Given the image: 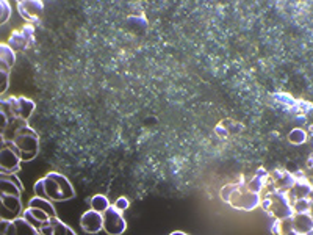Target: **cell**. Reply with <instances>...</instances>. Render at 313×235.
Listing matches in <instances>:
<instances>
[{
	"label": "cell",
	"instance_id": "cell-8",
	"mask_svg": "<svg viewBox=\"0 0 313 235\" xmlns=\"http://www.w3.org/2000/svg\"><path fill=\"white\" fill-rule=\"evenodd\" d=\"M80 226L88 234H97L99 231L104 229V213H100L94 209L85 212L81 215Z\"/></svg>",
	"mask_w": 313,
	"mask_h": 235
},
{
	"label": "cell",
	"instance_id": "cell-3",
	"mask_svg": "<svg viewBox=\"0 0 313 235\" xmlns=\"http://www.w3.org/2000/svg\"><path fill=\"white\" fill-rule=\"evenodd\" d=\"M35 112V102L25 97H10L2 101V113L8 116V119H29Z\"/></svg>",
	"mask_w": 313,
	"mask_h": 235
},
{
	"label": "cell",
	"instance_id": "cell-18",
	"mask_svg": "<svg viewBox=\"0 0 313 235\" xmlns=\"http://www.w3.org/2000/svg\"><path fill=\"white\" fill-rule=\"evenodd\" d=\"M8 66H2V86H0V91L5 93L8 88Z\"/></svg>",
	"mask_w": 313,
	"mask_h": 235
},
{
	"label": "cell",
	"instance_id": "cell-2",
	"mask_svg": "<svg viewBox=\"0 0 313 235\" xmlns=\"http://www.w3.org/2000/svg\"><path fill=\"white\" fill-rule=\"evenodd\" d=\"M44 179L45 187V196L52 201H68L76 196L74 187L69 180L63 174L58 173H49Z\"/></svg>",
	"mask_w": 313,
	"mask_h": 235
},
{
	"label": "cell",
	"instance_id": "cell-11",
	"mask_svg": "<svg viewBox=\"0 0 313 235\" xmlns=\"http://www.w3.org/2000/svg\"><path fill=\"white\" fill-rule=\"evenodd\" d=\"M50 226H52V235H76V231H72L69 226L60 221L57 216L50 218Z\"/></svg>",
	"mask_w": 313,
	"mask_h": 235
},
{
	"label": "cell",
	"instance_id": "cell-16",
	"mask_svg": "<svg viewBox=\"0 0 313 235\" xmlns=\"http://www.w3.org/2000/svg\"><path fill=\"white\" fill-rule=\"evenodd\" d=\"M10 14H11L10 3H8V2H2V19H0V22L5 24L8 19H10Z\"/></svg>",
	"mask_w": 313,
	"mask_h": 235
},
{
	"label": "cell",
	"instance_id": "cell-4",
	"mask_svg": "<svg viewBox=\"0 0 313 235\" xmlns=\"http://www.w3.org/2000/svg\"><path fill=\"white\" fill-rule=\"evenodd\" d=\"M0 234L2 235H19V234H29V235H38L39 231L30 224L24 216L22 218H14V220H5L2 218L0 221Z\"/></svg>",
	"mask_w": 313,
	"mask_h": 235
},
{
	"label": "cell",
	"instance_id": "cell-15",
	"mask_svg": "<svg viewBox=\"0 0 313 235\" xmlns=\"http://www.w3.org/2000/svg\"><path fill=\"white\" fill-rule=\"evenodd\" d=\"M288 140L293 144H302L306 141V132L301 130V129H294L290 135H288Z\"/></svg>",
	"mask_w": 313,
	"mask_h": 235
},
{
	"label": "cell",
	"instance_id": "cell-9",
	"mask_svg": "<svg viewBox=\"0 0 313 235\" xmlns=\"http://www.w3.org/2000/svg\"><path fill=\"white\" fill-rule=\"evenodd\" d=\"M24 218L29 221L30 224H33L36 229H41L44 224H49L50 223V218L52 216L47 213V212H44L41 209H38V207H30L29 205V209H25L24 213H22Z\"/></svg>",
	"mask_w": 313,
	"mask_h": 235
},
{
	"label": "cell",
	"instance_id": "cell-19",
	"mask_svg": "<svg viewBox=\"0 0 313 235\" xmlns=\"http://www.w3.org/2000/svg\"><path fill=\"white\" fill-rule=\"evenodd\" d=\"M115 205H116L121 212H124V210L127 209V207H128V199H127V197H119V199L115 202Z\"/></svg>",
	"mask_w": 313,
	"mask_h": 235
},
{
	"label": "cell",
	"instance_id": "cell-14",
	"mask_svg": "<svg viewBox=\"0 0 313 235\" xmlns=\"http://www.w3.org/2000/svg\"><path fill=\"white\" fill-rule=\"evenodd\" d=\"M0 50H2V65H5V63H6L8 68L13 66L14 65V53H13V50L8 46H5V44L0 46Z\"/></svg>",
	"mask_w": 313,
	"mask_h": 235
},
{
	"label": "cell",
	"instance_id": "cell-12",
	"mask_svg": "<svg viewBox=\"0 0 313 235\" xmlns=\"http://www.w3.org/2000/svg\"><path fill=\"white\" fill-rule=\"evenodd\" d=\"M0 188H2V193L14 195V196H21V193L24 192V190H21L14 182H11V180L3 174H2V180H0Z\"/></svg>",
	"mask_w": 313,
	"mask_h": 235
},
{
	"label": "cell",
	"instance_id": "cell-20",
	"mask_svg": "<svg viewBox=\"0 0 313 235\" xmlns=\"http://www.w3.org/2000/svg\"><path fill=\"white\" fill-rule=\"evenodd\" d=\"M3 176H6L8 179H10V180H11V182H14V184L17 185V187H19V188H21V190H24V185H22V182H21V180H19V179H17V177H16V174H3Z\"/></svg>",
	"mask_w": 313,
	"mask_h": 235
},
{
	"label": "cell",
	"instance_id": "cell-7",
	"mask_svg": "<svg viewBox=\"0 0 313 235\" xmlns=\"http://www.w3.org/2000/svg\"><path fill=\"white\" fill-rule=\"evenodd\" d=\"M0 204H2V207H0L2 209V218L5 220H14L22 212L21 196L0 193Z\"/></svg>",
	"mask_w": 313,
	"mask_h": 235
},
{
	"label": "cell",
	"instance_id": "cell-6",
	"mask_svg": "<svg viewBox=\"0 0 313 235\" xmlns=\"http://www.w3.org/2000/svg\"><path fill=\"white\" fill-rule=\"evenodd\" d=\"M21 161L22 158L19 154L2 144V151H0V171H2V174H16L21 169Z\"/></svg>",
	"mask_w": 313,
	"mask_h": 235
},
{
	"label": "cell",
	"instance_id": "cell-10",
	"mask_svg": "<svg viewBox=\"0 0 313 235\" xmlns=\"http://www.w3.org/2000/svg\"><path fill=\"white\" fill-rule=\"evenodd\" d=\"M30 207H38V209L47 212L50 216H57V210H55V207L52 205V202L47 199V197H41V196H35L29 201Z\"/></svg>",
	"mask_w": 313,
	"mask_h": 235
},
{
	"label": "cell",
	"instance_id": "cell-1",
	"mask_svg": "<svg viewBox=\"0 0 313 235\" xmlns=\"http://www.w3.org/2000/svg\"><path fill=\"white\" fill-rule=\"evenodd\" d=\"M5 146L11 148L14 152H17L21 156L22 161H29L32 158L36 157L38 154V133H36L32 127H29L25 122L24 124H17L13 129V135L6 141L2 140Z\"/></svg>",
	"mask_w": 313,
	"mask_h": 235
},
{
	"label": "cell",
	"instance_id": "cell-13",
	"mask_svg": "<svg viewBox=\"0 0 313 235\" xmlns=\"http://www.w3.org/2000/svg\"><path fill=\"white\" fill-rule=\"evenodd\" d=\"M108 207H110V201L104 195H96V196H93V199H91V209H94L100 213H104Z\"/></svg>",
	"mask_w": 313,
	"mask_h": 235
},
{
	"label": "cell",
	"instance_id": "cell-5",
	"mask_svg": "<svg viewBox=\"0 0 313 235\" xmlns=\"http://www.w3.org/2000/svg\"><path fill=\"white\" fill-rule=\"evenodd\" d=\"M127 228V223L122 216V212L116 205H110L104 212V231L112 235L122 234Z\"/></svg>",
	"mask_w": 313,
	"mask_h": 235
},
{
	"label": "cell",
	"instance_id": "cell-17",
	"mask_svg": "<svg viewBox=\"0 0 313 235\" xmlns=\"http://www.w3.org/2000/svg\"><path fill=\"white\" fill-rule=\"evenodd\" d=\"M35 193L36 196H41V197H47L45 196V187H44V179H39L38 182L35 184Z\"/></svg>",
	"mask_w": 313,
	"mask_h": 235
}]
</instances>
